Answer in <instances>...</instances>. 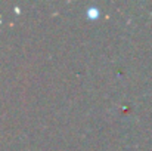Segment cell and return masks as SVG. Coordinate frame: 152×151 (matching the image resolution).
I'll return each instance as SVG.
<instances>
[{
  "label": "cell",
  "instance_id": "6da1fadb",
  "mask_svg": "<svg viewBox=\"0 0 152 151\" xmlns=\"http://www.w3.org/2000/svg\"><path fill=\"white\" fill-rule=\"evenodd\" d=\"M87 15H89V16H98V15H99V10L95 9V7H90V9L87 10Z\"/></svg>",
  "mask_w": 152,
  "mask_h": 151
}]
</instances>
